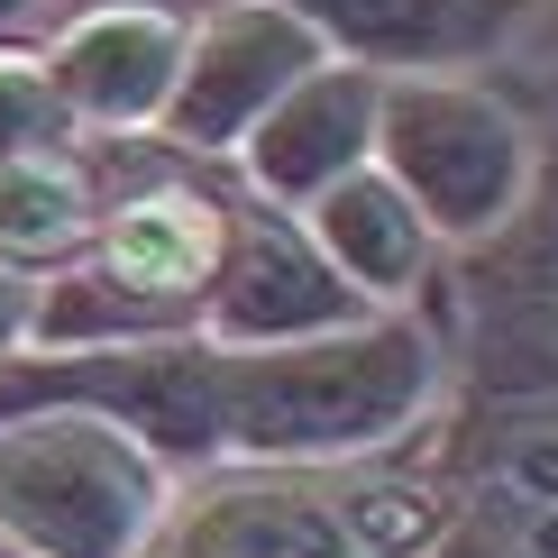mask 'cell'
I'll return each instance as SVG.
<instances>
[{
    "instance_id": "5b68a950",
    "label": "cell",
    "mask_w": 558,
    "mask_h": 558,
    "mask_svg": "<svg viewBox=\"0 0 558 558\" xmlns=\"http://www.w3.org/2000/svg\"><path fill=\"white\" fill-rule=\"evenodd\" d=\"M376 166L412 193L439 247H485L531 211V156L522 110L476 74H385L376 92Z\"/></svg>"
},
{
    "instance_id": "9c48e42d",
    "label": "cell",
    "mask_w": 558,
    "mask_h": 558,
    "mask_svg": "<svg viewBox=\"0 0 558 558\" xmlns=\"http://www.w3.org/2000/svg\"><path fill=\"white\" fill-rule=\"evenodd\" d=\"M376 92L385 74L357 56H320L302 83H284V101L239 137V183L275 211H302L312 193H330L339 174L376 166Z\"/></svg>"
},
{
    "instance_id": "4fadbf2b",
    "label": "cell",
    "mask_w": 558,
    "mask_h": 558,
    "mask_svg": "<svg viewBox=\"0 0 558 558\" xmlns=\"http://www.w3.org/2000/svg\"><path fill=\"white\" fill-rule=\"evenodd\" d=\"M101 229V174L83 166V147H28L0 156V257L19 275H56L74 266Z\"/></svg>"
},
{
    "instance_id": "5bb4252c",
    "label": "cell",
    "mask_w": 558,
    "mask_h": 558,
    "mask_svg": "<svg viewBox=\"0 0 558 558\" xmlns=\"http://www.w3.org/2000/svg\"><path fill=\"white\" fill-rule=\"evenodd\" d=\"M74 129V110H64L56 74H46L37 46H0V156H28V147H64Z\"/></svg>"
},
{
    "instance_id": "6da1fadb",
    "label": "cell",
    "mask_w": 558,
    "mask_h": 558,
    "mask_svg": "<svg viewBox=\"0 0 558 558\" xmlns=\"http://www.w3.org/2000/svg\"><path fill=\"white\" fill-rule=\"evenodd\" d=\"M449 348L422 312H366L284 348L211 339V449L220 468H357L439 422Z\"/></svg>"
},
{
    "instance_id": "9a60e30c",
    "label": "cell",
    "mask_w": 558,
    "mask_h": 558,
    "mask_svg": "<svg viewBox=\"0 0 558 558\" xmlns=\"http://www.w3.org/2000/svg\"><path fill=\"white\" fill-rule=\"evenodd\" d=\"M28 339H37V275H19L0 257V366L28 357Z\"/></svg>"
},
{
    "instance_id": "7a4b0ae2",
    "label": "cell",
    "mask_w": 558,
    "mask_h": 558,
    "mask_svg": "<svg viewBox=\"0 0 558 558\" xmlns=\"http://www.w3.org/2000/svg\"><path fill=\"white\" fill-rule=\"evenodd\" d=\"M439 531L430 449L357 468H202L174 485L147 558H422Z\"/></svg>"
},
{
    "instance_id": "30bf717a",
    "label": "cell",
    "mask_w": 558,
    "mask_h": 558,
    "mask_svg": "<svg viewBox=\"0 0 558 558\" xmlns=\"http://www.w3.org/2000/svg\"><path fill=\"white\" fill-rule=\"evenodd\" d=\"M183 19L166 0H92L83 19H64L46 46V74H56L74 129H120V137H156L166 120V92L183 64Z\"/></svg>"
},
{
    "instance_id": "7c38bea8",
    "label": "cell",
    "mask_w": 558,
    "mask_h": 558,
    "mask_svg": "<svg viewBox=\"0 0 558 558\" xmlns=\"http://www.w3.org/2000/svg\"><path fill=\"white\" fill-rule=\"evenodd\" d=\"M284 10L330 56H357L376 74H449L513 28L522 0H284Z\"/></svg>"
},
{
    "instance_id": "8992f818",
    "label": "cell",
    "mask_w": 558,
    "mask_h": 558,
    "mask_svg": "<svg viewBox=\"0 0 558 558\" xmlns=\"http://www.w3.org/2000/svg\"><path fill=\"white\" fill-rule=\"evenodd\" d=\"M439 531L422 558H558V385L485 393L468 422L422 430Z\"/></svg>"
},
{
    "instance_id": "ba28073f",
    "label": "cell",
    "mask_w": 558,
    "mask_h": 558,
    "mask_svg": "<svg viewBox=\"0 0 558 558\" xmlns=\"http://www.w3.org/2000/svg\"><path fill=\"white\" fill-rule=\"evenodd\" d=\"M366 312H376V302H357L339 284V266L312 247V229H302L293 211L239 193L211 302H202V339H220V348H284V339L348 330V320H366Z\"/></svg>"
},
{
    "instance_id": "3957f363",
    "label": "cell",
    "mask_w": 558,
    "mask_h": 558,
    "mask_svg": "<svg viewBox=\"0 0 558 558\" xmlns=\"http://www.w3.org/2000/svg\"><path fill=\"white\" fill-rule=\"evenodd\" d=\"M229 211L239 193L202 174H137L101 193V229L74 266L37 275V339L28 357L56 348H129V339H183L202 330Z\"/></svg>"
},
{
    "instance_id": "2e32d148",
    "label": "cell",
    "mask_w": 558,
    "mask_h": 558,
    "mask_svg": "<svg viewBox=\"0 0 558 558\" xmlns=\"http://www.w3.org/2000/svg\"><path fill=\"white\" fill-rule=\"evenodd\" d=\"M19 10H28V0H0V19H19Z\"/></svg>"
},
{
    "instance_id": "277c9868",
    "label": "cell",
    "mask_w": 558,
    "mask_h": 558,
    "mask_svg": "<svg viewBox=\"0 0 558 558\" xmlns=\"http://www.w3.org/2000/svg\"><path fill=\"white\" fill-rule=\"evenodd\" d=\"M174 468L92 403L0 412V558H147Z\"/></svg>"
},
{
    "instance_id": "8fae6325",
    "label": "cell",
    "mask_w": 558,
    "mask_h": 558,
    "mask_svg": "<svg viewBox=\"0 0 558 558\" xmlns=\"http://www.w3.org/2000/svg\"><path fill=\"white\" fill-rule=\"evenodd\" d=\"M293 220L312 229V247L339 266V284L357 293V302H376V312H412L422 284H430V266H439L430 220L412 211V193H403L385 166L339 174L330 193H312Z\"/></svg>"
},
{
    "instance_id": "52a82bcc",
    "label": "cell",
    "mask_w": 558,
    "mask_h": 558,
    "mask_svg": "<svg viewBox=\"0 0 558 558\" xmlns=\"http://www.w3.org/2000/svg\"><path fill=\"white\" fill-rule=\"evenodd\" d=\"M330 56L284 0H220L193 37H183L166 120H156V147L174 156H239V137L284 101V83H302L312 64Z\"/></svg>"
}]
</instances>
